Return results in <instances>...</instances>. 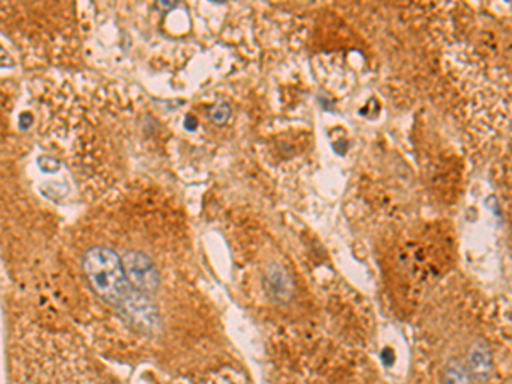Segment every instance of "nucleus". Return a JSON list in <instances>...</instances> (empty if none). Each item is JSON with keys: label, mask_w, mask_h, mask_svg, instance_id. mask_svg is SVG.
Wrapping results in <instances>:
<instances>
[{"label": "nucleus", "mask_w": 512, "mask_h": 384, "mask_svg": "<svg viewBox=\"0 0 512 384\" xmlns=\"http://www.w3.org/2000/svg\"><path fill=\"white\" fill-rule=\"evenodd\" d=\"M118 309L135 328L142 332H154L159 328V311L145 292L131 289Z\"/></svg>", "instance_id": "f03ea898"}, {"label": "nucleus", "mask_w": 512, "mask_h": 384, "mask_svg": "<svg viewBox=\"0 0 512 384\" xmlns=\"http://www.w3.org/2000/svg\"><path fill=\"white\" fill-rule=\"evenodd\" d=\"M471 379L468 367L463 366L460 360L453 359L446 364L444 384H471Z\"/></svg>", "instance_id": "39448f33"}, {"label": "nucleus", "mask_w": 512, "mask_h": 384, "mask_svg": "<svg viewBox=\"0 0 512 384\" xmlns=\"http://www.w3.org/2000/svg\"><path fill=\"white\" fill-rule=\"evenodd\" d=\"M123 269H125L128 282H131L141 292H152L157 289V270L145 255L138 253V251L127 253L123 258Z\"/></svg>", "instance_id": "7ed1b4c3"}, {"label": "nucleus", "mask_w": 512, "mask_h": 384, "mask_svg": "<svg viewBox=\"0 0 512 384\" xmlns=\"http://www.w3.org/2000/svg\"><path fill=\"white\" fill-rule=\"evenodd\" d=\"M84 273L103 301L120 306L130 292L123 262L110 248H92L84 255Z\"/></svg>", "instance_id": "f257e3e1"}, {"label": "nucleus", "mask_w": 512, "mask_h": 384, "mask_svg": "<svg viewBox=\"0 0 512 384\" xmlns=\"http://www.w3.org/2000/svg\"><path fill=\"white\" fill-rule=\"evenodd\" d=\"M468 371L473 379L483 383L490 378L492 371H494V359H492V352L483 341H475L469 348L468 354Z\"/></svg>", "instance_id": "20e7f679"}]
</instances>
